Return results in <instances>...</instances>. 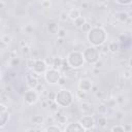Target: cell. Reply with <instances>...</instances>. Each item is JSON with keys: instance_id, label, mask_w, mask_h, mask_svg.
I'll return each mask as SVG.
<instances>
[{"instance_id": "cell-14", "label": "cell", "mask_w": 132, "mask_h": 132, "mask_svg": "<svg viewBox=\"0 0 132 132\" xmlns=\"http://www.w3.org/2000/svg\"><path fill=\"white\" fill-rule=\"evenodd\" d=\"M59 29H60L59 24H58L56 21H50V22L47 23V25H46V30H47V32H48L50 34H52V35L57 34Z\"/></svg>"}, {"instance_id": "cell-8", "label": "cell", "mask_w": 132, "mask_h": 132, "mask_svg": "<svg viewBox=\"0 0 132 132\" xmlns=\"http://www.w3.org/2000/svg\"><path fill=\"white\" fill-rule=\"evenodd\" d=\"M9 117H10V114L8 111V107L5 104L0 102V129L3 128L7 124Z\"/></svg>"}, {"instance_id": "cell-21", "label": "cell", "mask_w": 132, "mask_h": 132, "mask_svg": "<svg viewBox=\"0 0 132 132\" xmlns=\"http://www.w3.org/2000/svg\"><path fill=\"white\" fill-rule=\"evenodd\" d=\"M108 48H109V53L116 54L120 51V43L118 41H112L108 44Z\"/></svg>"}, {"instance_id": "cell-36", "label": "cell", "mask_w": 132, "mask_h": 132, "mask_svg": "<svg viewBox=\"0 0 132 132\" xmlns=\"http://www.w3.org/2000/svg\"><path fill=\"white\" fill-rule=\"evenodd\" d=\"M48 107H50V110H51L53 113H54V112H56L57 110H59V106H58V104H57L55 101H54V102H53Z\"/></svg>"}, {"instance_id": "cell-33", "label": "cell", "mask_w": 132, "mask_h": 132, "mask_svg": "<svg viewBox=\"0 0 132 132\" xmlns=\"http://www.w3.org/2000/svg\"><path fill=\"white\" fill-rule=\"evenodd\" d=\"M57 35H58V37H60V38H65L66 35H67V32H66V30H65L64 28H60V29L58 30Z\"/></svg>"}, {"instance_id": "cell-20", "label": "cell", "mask_w": 132, "mask_h": 132, "mask_svg": "<svg viewBox=\"0 0 132 132\" xmlns=\"http://www.w3.org/2000/svg\"><path fill=\"white\" fill-rule=\"evenodd\" d=\"M45 132H61L62 129L61 127H59L57 124H50L47 127H45L43 129Z\"/></svg>"}, {"instance_id": "cell-39", "label": "cell", "mask_w": 132, "mask_h": 132, "mask_svg": "<svg viewBox=\"0 0 132 132\" xmlns=\"http://www.w3.org/2000/svg\"><path fill=\"white\" fill-rule=\"evenodd\" d=\"M53 61H54V57H52V56H48V57H46V58L44 59L45 64H46L47 66H51V67H52V65H53Z\"/></svg>"}, {"instance_id": "cell-26", "label": "cell", "mask_w": 132, "mask_h": 132, "mask_svg": "<svg viewBox=\"0 0 132 132\" xmlns=\"http://www.w3.org/2000/svg\"><path fill=\"white\" fill-rule=\"evenodd\" d=\"M9 64H10V66H11L12 68H18V67L20 66V64H21V60H20V58H19V57L11 58V59H10Z\"/></svg>"}, {"instance_id": "cell-60", "label": "cell", "mask_w": 132, "mask_h": 132, "mask_svg": "<svg viewBox=\"0 0 132 132\" xmlns=\"http://www.w3.org/2000/svg\"><path fill=\"white\" fill-rule=\"evenodd\" d=\"M26 44H27V43H26V41H25V40H22V41L20 42V45H21V47H22V46H25Z\"/></svg>"}, {"instance_id": "cell-51", "label": "cell", "mask_w": 132, "mask_h": 132, "mask_svg": "<svg viewBox=\"0 0 132 132\" xmlns=\"http://www.w3.org/2000/svg\"><path fill=\"white\" fill-rule=\"evenodd\" d=\"M5 6H6V2H4L3 0H0V9L5 8Z\"/></svg>"}, {"instance_id": "cell-6", "label": "cell", "mask_w": 132, "mask_h": 132, "mask_svg": "<svg viewBox=\"0 0 132 132\" xmlns=\"http://www.w3.org/2000/svg\"><path fill=\"white\" fill-rule=\"evenodd\" d=\"M78 123L82 126V128L86 130V131H90L93 127L96 126V120L95 118L90 114V113H86L84 116H81L79 119H78Z\"/></svg>"}, {"instance_id": "cell-49", "label": "cell", "mask_w": 132, "mask_h": 132, "mask_svg": "<svg viewBox=\"0 0 132 132\" xmlns=\"http://www.w3.org/2000/svg\"><path fill=\"white\" fill-rule=\"evenodd\" d=\"M45 121L48 123V125L50 124H54V122H55V119H54V116H52V117H48L47 119H45Z\"/></svg>"}, {"instance_id": "cell-22", "label": "cell", "mask_w": 132, "mask_h": 132, "mask_svg": "<svg viewBox=\"0 0 132 132\" xmlns=\"http://www.w3.org/2000/svg\"><path fill=\"white\" fill-rule=\"evenodd\" d=\"M62 64H63V58H61V57H55L54 58V61H53L52 68L60 69L62 67Z\"/></svg>"}, {"instance_id": "cell-43", "label": "cell", "mask_w": 132, "mask_h": 132, "mask_svg": "<svg viewBox=\"0 0 132 132\" xmlns=\"http://www.w3.org/2000/svg\"><path fill=\"white\" fill-rule=\"evenodd\" d=\"M35 90L38 92V93H42L44 90H45V88H44V86L42 85V84H40V82H38V85L36 86V88H35Z\"/></svg>"}, {"instance_id": "cell-31", "label": "cell", "mask_w": 132, "mask_h": 132, "mask_svg": "<svg viewBox=\"0 0 132 132\" xmlns=\"http://www.w3.org/2000/svg\"><path fill=\"white\" fill-rule=\"evenodd\" d=\"M110 131H112V132H125L123 125H114L113 127L110 128Z\"/></svg>"}, {"instance_id": "cell-35", "label": "cell", "mask_w": 132, "mask_h": 132, "mask_svg": "<svg viewBox=\"0 0 132 132\" xmlns=\"http://www.w3.org/2000/svg\"><path fill=\"white\" fill-rule=\"evenodd\" d=\"M114 99H116V101H117V104H119V105H122V104L124 103V101H125V97H124L123 95H121V94L118 95Z\"/></svg>"}, {"instance_id": "cell-16", "label": "cell", "mask_w": 132, "mask_h": 132, "mask_svg": "<svg viewBox=\"0 0 132 132\" xmlns=\"http://www.w3.org/2000/svg\"><path fill=\"white\" fill-rule=\"evenodd\" d=\"M130 15H129V13H127L126 11H117L116 13H114V19L116 20H118L119 22H121V23H126L127 21H129L130 20Z\"/></svg>"}, {"instance_id": "cell-38", "label": "cell", "mask_w": 132, "mask_h": 132, "mask_svg": "<svg viewBox=\"0 0 132 132\" xmlns=\"http://www.w3.org/2000/svg\"><path fill=\"white\" fill-rule=\"evenodd\" d=\"M24 32L27 33V34H30L33 32V26L32 25H26L24 27Z\"/></svg>"}, {"instance_id": "cell-3", "label": "cell", "mask_w": 132, "mask_h": 132, "mask_svg": "<svg viewBox=\"0 0 132 132\" xmlns=\"http://www.w3.org/2000/svg\"><path fill=\"white\" fill-rule=\"evenodd\" d=\"M66 61L72 69H74V70L79 69L85 64V59H84V56H82V52L77 51V50L69 52L67 57H66Z\"/></svg>"}, {"instance_id": "cell-15", "label": "cell", "mask_w": 132, "mask_h": 132, "mask_svg": "<svg viewBox=\"0 0 132 132\" xmlns=\"http://www.w3.org/2000/svg\"><path fill=\"white\" fill-rule=\"evenodd\" d=\"M30 122L32 123V125L34 126H41L42 124H44L45 122V118L42 114H34L30 118Z\"/></svg>"}, {"instance_id": "cell-58", "label": "cell", "mask_w": 132, "mask_h": 132, "mask_svg": "<svg viewBox=\"0 0 132 132\" xmlns=\"http://www.w3.org/2000/svg\"><path fill=\"white\" fill-rule=\"evenodd\" d=\"M27 131H28V132H32V131L34 132V131H40V129H37V128H30V129H28Z\"/></svg>"}, {"instance_id": "cell-30", "label": "cell", "mask_w": 132, "mask_h": 132, "mask_svg": "<svg viewBox=\"0 0 132 132\" xmlns=\"http://www.w3.org/2000/svg\"><path fill=\"white\" fill-rule=\"evenodd\" d=\"M114 2H117L122 6H130L132 3V0H114Z\"/></svg>"}, {"instance_id": "cell-2", "label": "cell", "mask_w": 132, "mask_h": 132, "mask_svg": "<svg viewBox=\"0 0 132 132\" xmlns=\"http://www.w3.org/2000/svg\"><path fill=\"white\" fill-rule=\"evenodd\" d=\"M74 100V95L73 93L68 90V89H60L58 92H56V97H55V102L58 104L59 107H69L72 105Z\"/></svg>"}, {"instance_id": "cell-12", "label": "cell", "mask_w": 132, "mask_h": 132, "mask_svg": "<svg viewBox=\"0 0 132 132\" xmlns=\"http://www.w3.org/2000/svg\"><path fill=\"white\" fill-rule=\"evenodd\" d=\"M38 82H39L38 81V77H35L31 73L26 75V84H27L29 89H35L36 86L38 85Z\"/></svg>"}, {"instance_id": "cell-34", "label": "cell", "mask_w": 132, "mask_h": 132, "mask_svg": "<svg viewBox=\"0 0 132 132\" xmlns=\"http://www.w3.org/2000/svg\"><path fill=\"white\" fill-rule=\"evenodd\" d=\"M35 59L36 58H29L28 60H27V62H26V65H27V67L31 70L32 69V67H33V65H34V63H35Z\"/></svg>"}, {"instance_id": "cell-11", "label": "cell", "mask_w": 132, "mask_h": 132, "mask_svg": "<svg viewBox=\"0 0 132 132\" xmlns=\"http://www.w3.org/2000/svg\"><path fill=\"white\" fill-rule=\"evenodd\" d=\"M66 132H85L86 130L82 128V126L77 122H72V123H69L65 129H64Z\"/></svg>"}, {"instance_id": "cell-54", "label": "cell", "mask_w": 132, "mask_h": 132, "mask_svg": "<svg viewBox=\"0 0 132 132\" xmlns=\"http://www.w3.org/2000/svg\"><path fill=\"white\" fill-rule=\"evenodd\" d=\"M42 106H43L44 108H46V107H48V103H47V101H46V99H44V100L42 101Z\"/></svg>"}, {"instance_id": "cell-10", "label": "cell", "mask_w": 132, "mask_h": 132, "mask_svg": "<svg viewBox=\"0 0 132 132\" xmlns=\"http://www.w3.org/2000/svg\"><path fill=\"white\" fill-rule=\"evenodd\" d=\"M92 86H93V81L91 79H89V78H81V79H79L78 85H77V87H78L79 90L85 91L87 93L88 92H91Z\"/></svg>"}, {"instance_id": "cell-46", "label": "cell", "mask_w": 132, "mask_h": 132, "mask_svg": "<svg viewBox=\"0 0 132 132\" xmlns=\"http://www.w3.org/2000/svg\"><path fill=\"white\" fill-rule=\"evenodd\" d=\"M123 127H124L125 132H131L132 131V125L131 124H124Z\"/></svg>"}, {"instance_id": "cell-62", "label": "cell", "mask_w": 132, "mask_h": 132, "mask_svg": "<svg viewBox=\"0 0 132 132\" xmlns=\"http://www.w3.org/2000/svg\"><path fill=\"white\" fill-rule=\"evenodd\" d=\"M0 23H1V18H0Z\"/></svg>"}, {"instance_id": "cell-44", "label": "cell", "mask_w": 132, "mask_h": 132, "mask_svg": "<svg viewBox=\"0 0 132 132\" xmlns=\"http://www.w3.org/2000/svg\"><path fill=\"white\" fill-rule=\"evenodd\" d=\"M65 84H66V77H65V76H62V75H61V77L59 78V80H58V84H57V85H59V86L63 87V86H64Z\"/></svg>"}, {"instance_id": "cell-48", "label": "cell", "mask_w": 132, "mask_h": 132, "mask_svg": "<svg viewBox=\"0 0 132 132\" xmlns=\"http://www.w3.org/2000/svg\"><path fill=\"white\" fill-rule=\"evenodd\" d=\"M95 96L97 97V98H99V99H102V96H103V94H102V92L101 91H99V90H97L95 93Z\"/></svg>"}, {"instance_id": "cell-53", "label": "cell", "mask_w": 132, "mask_h": 132, "mask_svg": "<svg viewBox=\"0 0 132 132\" xmlns=\"http://www.w3.org/2000/svg\"><path fill=\"white\" fill-rule=\"evenodd\" d=\"M14 57H18V54H16V52H15V51H12V52H10V58H14Z\"/></svg>"}, {"instance_id": "cell-47", "label": "cell", "mask_w": 132, "mask_h": 132, "mask_svg": "<svg viewBox=\"0 0 132 132\" xmlns=\"http://www.w3.org/2000/svg\"><path fill=\"white\" fill-rule=\"evenodd\" d=\"M64 43H65L64 38H60V37H58V39L56 40V44H57L58 46H62Z\"/></svg>"}, {"instance_id": "cell-1", "label": "cell", "mask_w": 132, "mask_h": 132, "mask_svg": "<svg viewBox=\"0 0 132 132\" xmlns=\"http://www.w3.org/2000/svg\"><path fill=\"white\" fill-rule=\"evenodd\" d=\"M87 39L90 45L99 47L106 42L107 33L104 28L100 26H95V27H92L91 30L87 33Z\"/></svg>"}, {"instance_id": "cell-37", "label": "cell", "mask_w": 132, "mask_h": 132, "mask_svg": "<svg viewBox=\"0 0 132 132\" xmlns=\"http://www.w3.org/2000/svg\"><path fill=\"white\" fill-rule=\"evenodd\" d=\"M59 19H60V21H62V22L67 21V19H68L67 12H66V11H61L60 14H59Z\"/></svg>"}, {"instance_id": "cell-13", "label": "cell", "mask_w": 132, "mask_h": 132, "mask_svg": "<svg viewBox=\"0 0 132 132\" xmlns=\"http://www.w3.org/2000/svg\"><path fill=\"white\" fill-rule=\"evenodd\" d=\"M54 119L55 122H57L59 125H65L67 123V117L61 110H57L56 112H54Z\"/></svg>"}, {"instance_id": "cell-56", "label": "cell", "mask_w": 132, "mask_h": 132, "mask_svg": "<svg viewBox=\"0 0 132 132\" xmlns=\"http://www.w3.org/2000/svg\"><path fill=\"white\" fill-rule=\"evenodd\" d=\"M97 90H98V87H97V86H94V85H93V86H92V88H91V92L95 93V92H96Z\"/></svg>"}, {"instance_id": "cell-57", "label": "cell", "mask_w": 132, "mask_h": 132, "mask_svg": "<svg viewBox=\"0 0 132 132\" xmlns=\"http://www.w3.org/2000/svg\"><path fill=\"white\" fill-rule=\"evenodd\" d=\"M81 7L85 8V9H87V8L89 7V4H88L87 2H82V3H81Z\"/></svg>"}, {"instance_id": "cell-42", "label": "cell", "mask_w": 132, "mask_h": 132, "mask_svg": "<svg viewBox=\"0 0 132 132\" xmlns=\"http://www.w3.org/2000/svg\"><path fill=\"white\" fill-rule=\"evenodd\" d=\"M51 5H52V3H51L50 0H43V1L41 2V6H42L43 8H50Z\"/></svg>"}, {"instance_id": "cell-23", "label": "cell", "mask_w": 132, "mask_h": 132, "mask_svg": "<svg viewBox=\"0 0 132 132\" xmlns=\"http://www.w3.org/2000/svg\"><path fill=\"white\" fill-rule=\"evenodd\" d=\"M80 109H81V111L84 113H90L91 110H92V105L89 102H86V100H85L80 104Z\"/></svg>"}, {"instance_id": "cell-32", "label": "cell", "mask_w": 132, "mask_h": 132, "mask_svg": "<svg viewBox=\"0 0 132 132\" xmlns=\"http://www.w3.org/2000/svg\"><path fill=\"white\" fill-rule=\"evenodd\" d=\"M105 103H106V105H107V107H108V108H109V107H110V108H114V107L118 105V104H117L116 99H108Z\"/></svg>"}, {"instance_id": "cell-7", "label": "cell", "mask_w": 132, "mask_h": 132, "mask_svg": "<svg viewBox=\"0 0 132 132\" xmlns=\"http://www.w3.org/2000/svg\"><path fill=\"white\" fill-rule=\"evenodd\" d=\"M39 99V93L35 89H28L24 92V102L27 105H34Z\"/></svg>"}, {"instance_id": "cell-61", "label": "cell", "mask_w": 132, "mask_h": 132, "mask_svg": "<svg viewBox=\"0 0 132 132\" xmlns=\"http://www.w3.org/2000/svg\"><path fill=\"white\" fill-rule=\"evenodd\" d=\"M1 78H2V70L0 69V79H1Z\"/></svg>"}, {"instance_id": "cell-27", "label": "cell", "mask_w": 132, "mask_h": 132, "mask_svg": "<svg viewBox=\"0 0 132 132\" xmlns=\"http://www.w3.org/2000/svg\"><path fill=\"white\" fill-rule=\"evenodd\" d=\"M0 41H2L5 45H8L11 41H12V37L10 36V35H8V34H5V35H3L2 37H1V40Z\"/></svg>"}, {"instance_id": "cell-9", "label": "cell", "mask_w": 132, "mask_h": 132, "mask_svg": "<svg viewBox=\"0 0 132 132\" xmlns=\"http://www.w3.org/2000/svg\"><path fill=\"white\" fill-rule=\"evenodd\" d=\"M46 69H47V65L45 64L44 60L36 58L35 59V63H34L33 67H32L31 71H33V72H35L37 74H43Z\"/></svg>"}, {"instance_id": "cell-25", "label": "cell", "mask_w": 132, "mask_h": 132, "mask_svg": "<svg viewBox=\"0 0 132 132\" xmlns=\"http://www.w3.org/2000/svg\"><path fill=\"white\" fill-rule=\"evenodd\" d=\"M75 97H76L77 99L81 100V101H85V100L87 99V92L81 91V90L78 89V90L75 92Z\"/></svg>"}, {"instance_id": "cell-55", "label": "cell", "mask_w": 132, "mask_h": 132, "mask_svg": "<svg viewBox=\"0 0 132 132\" xmlns=\"http://www.w3.org/2000/svg\"><path fill=\"white\" fill-rule=\"evenodd\" d=\"M9 76H10L11 78H16V73H15L14 71H11L10 74H9Z\"/></svg>"}, {"instance_id": "cell-59", "label": "cell", "mask_w": 132, "mask_h": 132, "mask_svg": "<svg viewBox=\"0 0 132 132\" xmlns=\"http://www.w3.org/2000/svg\"><path fill=\"white\" fill-rule=\"evenodd\" d=\"M128 67H129V68L132 67V58H129V61H128Z\"/></svg>"}, {"instance_id": "cell-40", "label": "cell", "mask_w": 132, "mask_h": 132, "mask_svg": "<svg viewBox=\"0 0 132 132\" xmlns=\"http://www.w3.org/2000/svg\"><path fill=\"white\" fill-rule=\"evenodd\" d=\"M131 70L130 69H127V70H125L124 71V73H123V77H124V79H130L131 78Z\"/></svg>"}, {"instance_id": "cell-28", "label": "cell", "mask_w": 132, "mask_h": 132, "mask_svg": "<svg viewBox=\"0 0 132 132\" xmlns=\"http://www.w3.org/2000/svg\"><path fill=\"white\" fill-rule=\"evenodd\" d=\"M91 28H92V25H91L89 22H87V21H86V22L84 23V25L80 27L81 31H82V32H85V33H88V32L91 30Z\"/></svg>"}, {"instance_id": "cell-5", "label": "cell", "mask_w": 132, "mask_h": 132, "mask_svg": "<svg viewBox=\"0 0 132 132\" xmlns=\"http://www.w3.org/2000/svg\"><path fill=\"white\" fill-rule=\"evenodd\" d=\"M43 77L44 80L50 84V85H57L59 78L61 77V73L59 71V69H55V68H47L45 70V72L43 73Z\"/></svg>"}, {"instance_id": "cell-18", "label": "cell", "mask_w": 132, "mask_h": 132, "mask_svg": "<svg viewBox=\"0 0 132 132\" xmlns=\"http://www.w3.org/2000/svg\"><path fill=\"white\" fill-rule=\"evenodd\" d=\"M67 15H68V19H70L71 21H74L77 16L80 15V10L77 9V8H71V9L67 12Z\"/></svg>"}, {"instance_id": "cell-19", "label": "cell", "mask_w": 132, "mask_h": 132, "mask_svg": "<svg viewBox=\"0 0 132 132\" xmlns=\"http://www.w3.org/2000/svg\"><path fill=\"white\" fill-rule=\"evenodd\" d=\"M97 111H98V113L99 114H107V112H108V107H107V105H106V103L105 102H100L99 104H98V106H97Z\"/></svg>"}, {"instance_id": "cell-17", "label": "cell", "mask_w": 132, "mask_h": 132, "mask_svg": "<svg viewBox=\"0 0 132 132\" xmlns=\"http://www.w3.org/2000/svg\"><path fill=\"white\" fill-rule=\"evenodd\" d=\"M107 124H108L107 118H106L104 114H100V117H98V119H97V121H96V125H97L99 128L103 129V128H105V127L107 126Z\"/></svg>"}, {"instance_id": "cell-24", "label": "cell", "mask_w": 132, "mask_h": 132, "mask_svg": "<svg viewBox=\"0 0 132 132\" xmlns=\"http://www.w3.org/2000/svg\"><path fill=\"white\" fill-rule=\"evenodd\" d=\"M86 21H87L86 18L80 14L79 16H77V18H76L74 21H72V22H73V24H74V26H75L76 28H80V27L84 25V23H85Z\"/></svg>"}, {"instance_id": "cell-45", "label": "cell", "mask_w": 132, "mask_h": 132, "mask_svg": "<svg viewBox=\"0 0 132 132\" xmlns=\"http://www.w3.org/2000/svg\"><path fill=\"white\" fill-rule=\"evenodd\" d=\"M22 53L25 54V55H28L29 53H31V50H30V47L26 44L25 46H22Z\"/></svg>"}, {"instance_id": "cell-41", "label": "cell", "mask_w": 132, "mask_h": 132, "mask_svg": "<svg viewBox=\"0 0 132 132\" xmlns=\"http://www.w3.org/2000/svg\"><path fill=\"white\" fill-rule=\"evenodd\" d=\"M55 97H56V92H53V91H50L46 95V99H50L52 101H55Z\"/></svg>"}, {"instance_id": "cell-50", "label": "cell", "mask_w": 132, "mask_h": 132, "mask_svg": "<svg viewBox=\"0 0 132 132\" xmlns=\"http://www.w3.org/2000/svg\"><path fill=\"white\" fill-rule=\"evenodd\" d=\"M126 39H127V36H126V35H120V37H119V40H120L121 42H125Z\"/></svg>"}, {"instance_id": "cell-4", "label": "cell", "mask_w": 132, "mask_h": 132, "mask_svg": "<svg viewBox=\"0 0 132 132\" xmlns=\"http://www.w3.org/2000/svg\"><path fill=\"white\" fill-rule=\"evenodd\" d=\"M100 51L99 47L94 46V45H89L87 47H85V50L82 51V56L85 59V62H87L88 64L94 65L96 62H98L100 60Z\"/></svg>"}, {"instance_id": "cell-52", "label": "cell", "mask_w": 132, "mask_h": 132, "mask_svg": "<svg viewBox=\"0 0 132 132\" xmlns=\"http://www.w3.org/2000/svg\"><path fill=\"white\" fill-rule=\"evenodd\" d=\"M11 90H12L11 86H5V88H4V91H5V93H8V92H10Z\"/></svg>"}, {"instance_id": "cell-29", "label": "cell", "mask_w": 132, "mask_h": 132, "mask_svg": "<svg viewBox=\"0 0 132 132\" xmlns=\"http://www.w3.org/2000/svg\"><path fill=\"white\" fill-rule=\"evenodd\" d=\"M99 51L100 53H102L103 55H107L109 53V48H108V44H106V42L104 44H102L101 46H99Z\"/></svg>"}]
</instances>
